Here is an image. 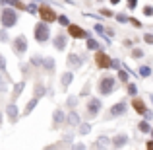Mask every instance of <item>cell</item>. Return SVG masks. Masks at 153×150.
<instances>
[{
  "label": "cell",
  "mask_w": 153,
  "mask_h": 150,
  "mask_svg": "<svg viewBox=\"0 0 153 150\" xmlns=\"http://www.w3.org/2000/svg\"><path fill=\"white\" fill-rule=\"evenodd\" d=\"M35 37H37V41H47V39H49V27H47L45 23L35 26Z\"/></svg>",
  "instance_id": "2"
},
{
  "label": "cell",
  "mask_w": 153,
  "mask_h": 150,
  "mask_svg": "<svg viewBox=\"0 0 153 150\" xmlns=\"http://www.w3.org/2000/svg\"><path fill=\"white\" fill-rule=\"evenodd\" d=\"M122 111H124V103H116L114 109H112V113H114V115H116V113H122Z\"/></svg>",
  "instance_id": "10"
},
{
  "label": "cell",
  "mask_w": 153,
  "mask_h": 150,
  "mask_svg": "<svg viewBox=\"0 0 153 150\" xmlns=\"http://www.w3.org/2000/svg\"><path fill=\"white\" fill-rule=\"evenodd\" d=\"M62 82H64V86H66L68 82H70V74H64V78H62Z\"/></svg>",
  "instance_id": "17"
},
{
  "label": "cell",
  "mask_w": 153,
  "mask_h": 150,
  "mask_svg": "<svg viewBox=\"0 0 153 150\" xmlns=\"http://www.w3.org/2000/svg\"><path fill=\"white\" fill-rule=\"evenodd\" d=\"M16 20H18V16H16L14 10H10V8H4L2 10V16H0V22L4 23V27H12L16 23Z\"/></svg>",
  "instance_id": "1"
},
{
  "label": "cell",
  "mask_w": 153,
  "mask_h": 150,
  "mask_svg": "<svg viewBox=\"0 0 153 150\" xmlns=\"http://www.w3.org/2000/svg\"><path fill=\"white\" fill-rule=\"evenodd\" d=\"M146 14H147V16H151V14H153V8L147 6V8H146Z\"/></svg>",
  "instance_id": "20"
},
{
  "label": "cell",
  "mask_w": 153,
  "mask_h": 150,
  "mask_svg": "<svg viewBox=\"0 0 153 150\" xmlns=\"http://www.w3.org/2000/svg\"><path fill=\"white\" fill-rule=\"evenodd\" d=\"M8 115L12 117V121L16 119V107H14V105H10V107H8Z\"/></svg>",
  "instance_id": "12"
},
{
  "label": "cell",
  "mask_w": 153,
  "mask_h": 150,
  "mask_svg": "<svg viewBox=\"0 0 153 150\" xmlns=\"http://www.w3.org/2000/svg\"><path fill=\"white\" fill-rule=\"evenodd\" d=\"M142 74H143V76H147V74H149V68L143 66V68H142Z\"/></svg>",
  "instance_id": "18"
},
{
  "label": "cell",
  "mask_w": 153,
  "mask_h": 150,
  "mask_svg": "<svg viewBox=\"0 0 153 150\" xmlns=\"http://www.w3.org/2000/svg\"><path fill=\"white\" fill-rule=\"evenodd\" d=\"M128 6H130V8H134V6H136V0H128Z\"/></svg>",
  "instance_id": "22"
},
{
  "label": "cell",
  "mask_w": 153,
  "mask_h": 150,
  "mask_svg": "<svg viewBox=\"0 0 153 150\" xmlns=\"http://www.w3.org/2000/svg\"><path fill=\"white\" fill-rule=\"evenodd\" d=\"M70 64H76V66L79 64V60H78V57H76V55H70Z\"/></svg>",
  "instance_id": "13"
},
{
  "label": "cell",
  "mask_w": 153,
  "mask_h": 150,
  "mask_svg": "<svg viewBox=\"0 0 153 150\" xmlns=\"http://www.w3.org/2000/svg\"><path fill=\"white\" fill-rule=\"evenodd\" d=\"M132 105H134V109H136L138 113H146V105H143V101L134 99V103H132Z\"/></svg>",
  "instance_id": "8"
},
{
  "label": "cell",
  "mask_w": 153,
  "mask_h": 150,
  "mask_svg": "<svg viewBox=\"0 0 153 150\" xmlns=\"http://www.w3.org/2000/svg\"><path fill=\"white\" fill-rule=\"evenodd\" d=\"M0 68H4V57H0Z\"/></svg>",
  "instance_id": "23"
},
{
  "label": "cell",
  "mask_w": 153,
  "mask_h": 150,
  "mask_svg": "<svg viewBox=\"0 0 153 150\" xmlns=\"http://www.w3.org/2000/svg\"><path fill=\"white\" fill-rule=\"evenodd\" d=\"M128 90H130V94H136V86H134V84H130V86H128Z\"/></svg>",
  "instance_id": "19"
},
{
  "label": "cell",
  "mask_w": 153,
  "mask_h": 150,
  "mask_svg": "<svg viewBox=\"0 0 153 150\" xmlns=\"http://www.w3.org/2000/svg\"><path fill=\"white\" fill-rule=\"evenodd\" d=\"M146 41L147 43H153V35H146Z\"/></svg>",
  "instance_id": "21"
},
{
  "label": "cell",
  "mask_w": 153,
  "mask_h": 150,
  "mask_svg": "<svg viewBox=\"0 0 153 150\" xmlns=\"http://www.w3.org/2000/svg\"><path fill=\"white\" fill-rule=\"evenodd\" d=\"M99 88H101L103 94H111L112 92V78H103L99 82Z\"/></svg>",
  "instance_id": "5"
},
{
  "label": "cell",
  "mask_w": 153,
  "mask_h": 150,
  "mask_svg": "<svg viewBox=\"0 0 153 150\" xmlns=\"http://www.w3.org/2000/svg\"><path fill=\"white\" fill-rule=\"evenodd\" d=\"M97 109H99V101L93 99V101H91V115H93V113H97Z\"/></svg>",
  "instance_id": "11"
},
{
  "label": "cell",
  "mask_w": 153,
  "mask_h": 150,
  "mask_svg": "<svg viewBox=\"0 0 153 150\" xmlns=\"http://www.w3.org/2000/svg\"><path fill=\"white\" fill-rule=\"evenodd\" d=\"M6 2H10V4H14V6H18V8H23V4L19 2V0H6Z\"/></svg>",
  "instance_id": "15"
},
{
  "label": "cell",
  "mask_w": 153,
  "mask_h": 150,
  "mask_svg": "<svg viewBox=\"0 0 153 150\" xmlns=\"http://www.w3.org/2000/svg\"><path fill=\"white\" fill-rule=\"evenodd\" d=\"M95 60H97V66H101V68L111 66V59H108L105 53H97V55H95Z\"/></svg>",
  "instance_id": "4"
},
{
  "label": "cell",
  "mask_w": 153,
  "mask_h": 150,
  "mask_svg": "<svg viewBox=\"0 0 153 150\" xmlns=\"http://www.w3.org/2000/svg\"><path fill=\"white\" fill-rule=\"evenodd\" d=\"M68 31H70V35H72V37H78V39H82V37H85V31H83L82 29V27H78V26H70V27H68Z\"/></svg>",
  "instance_id": "7"
},
{
  "label": "cell",
  "mask_w": 153,
  "mask_h": 150,
  "mask_svg": "<svg viewBox=\"0 0 153 150\" xmlns=\"http://www.w3.org/2000/svg\"><path fill=\"white\" fill-rule=\"evenodd\" d=\"M39 14H41V18L45 20V22H54V20H56L54 10L49 8V6H41V8H39Z\"/></svg>",
  "instance_id": "3"
},
{
  "label": "cell",
  "mask_w": 153,
  "mask_h": 150,
  "mask_svg": "<svg viewBox=\"0 0 153 150\" xmlns=\"http://www.w3.org/2000/svg\"><path fill=\"white\" fill-rule=\"evenodd\" d=\"M147 148H153V142H149V144H147Z\"/></svg>",
  "instance_id": "24"
},
{
  "label": "cell",
  "mask_w": 153,
  "mask_h": 150,
  "mask_svg": "<svg viewBox=\"0 0 153 150\" xmlns=\"http://www.w3.org/2000/svg\"><path fill=\"white\" fill-rule=\"evenodd\" d=\"M140 129H142L143 133H147V131H149V125H147V123H142V125H140Z\"/></svg>",
  "instance_id": "16"
},
{
  "label": "cell",
  "mask_w": 153,
  "mask_h": 150,
  "mask_svg": "<svg viewBox=\"0 0 153 150\" xmlns=\"http://www.w3.org/2000/svg\"><path fill=\"white\" fill-rule=\"evenodd\" d=\"M87 47H89V49H97V41L89 39V41H87Z\"/></svg>",
  "instance_id": "14"
},
{
  "label": "cell",
  "mask_w": 153,
  "mask_h": 150,
  "mask_svg": "<svg viewBox=\"0 0 153 150\" xmlns=\"http://www.w3.org/2000/svg\"><path fill=\"white\" fill-rule=\"evenodd\" d=\"M111 2H112V4H116V2H118V0H111Z\"/></svg>",
  "instance_id": "25"
},
{
  "label": "cell",
  "mask_w": 153,
  "mask_h": 150,
  "mask_svg": "<svg viewBox=\"0 0 153 150\" xmlns=\"http://www.w3.org/2000/svg\"><path fill=\"white\" fill-rule=\"evenodd\" d=\"M54 45H56V49H64V37H62V35L54 39Z\"/></svg>",
  "instance_id": "9"
},
{
  "label": "cell",
  "mask_w": 153,
  "mask_h": 150,
  "mask_svg": "<svg viewBox=\"0 0 153 150\" xmlns=\"http://www.w3.org/2000/svg\"><path fill=\"white\" fill-rule=\"evenodd\" d=\"M14 51H16V53H19V55L25 51V37H23V35L16 37V41H14Z\"/></svg>",
  "instance_id": "6"
}]
</instances>
